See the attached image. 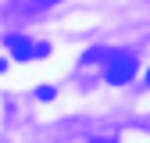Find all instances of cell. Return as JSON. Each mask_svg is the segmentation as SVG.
<instances>
[{
    "label": "cell",
    "mask_w": 150,
    "mask_h": 143,
    "mask_svg": "<svg viewBox=\"0 0 150 143\" xmlns=\"http://www.w3.org/2000/svg\"><path fill=\"white\" fill-rule=\"evenodd\" d=\"M104 75H107V82H115V86L129 82L136 75V57L129 50H111L107 54V64H104Z\"/></svg>",
    "instance_id": "obj_1"
},
{
    "label": "cell",
    "mask_w": 150,
    "mask_h": 143,
    "mask_svg": "<svg viewBox=\"0 0 150 143\" xmlns=\"http://www.w3.org/2000/svg\"><path fill=\"white\" fill-rule=\"evenodd\" d=\"M7 47L18 61H32V57H47L50 54V43H40V47H29V40H22V36H7Z\"/></svg>",
    "instance_id": "obj_2"
},
{
    "label": "cell",
    "mask_w": 150,
    "mask_h": 143,
    "mask_svg": "<svg viewBox=\"0 0 150 143\" xmlns=\"http://www.w3.org/2000/svg\"><path fill=\"white\" fill-rule=\"evenodd\" d=\"M50 4H57V0H25L29 11H40V7H50Z\"/></svg>",
    "instance_id": "obj_3"
},
{
    "label": "cell",
    "mask_w": 150,
    "mask_h": 143,
    "mask_svg": "<svg viewBox=\"0 0 150 143\" xmlns=\"http://www.w3.org/2000/svg\"><path fill=\"white\" fill-rule=\"evenodd\" d=\"M54 93H57L54 86H43V89H36V97H40V100H54Z\"/></svg>",
    "instance_id": "obj_4"
},
{
    "label": "cell",
    "mask_w": 150,
    "mask_h": 143,
    "mask_svg": "<svg viewBox=\"0 0 150 143\" xmlns=\"http://www.w3.org/2000/svg\"><path fill=\"white\" fill-rule=\"evenodd\" d=\"M4 68H7V61H4V57H0V72H4Z\"/></svg>",
    "instance_id": "obj_5"
},
{
    "label": "cell",
    "mask_w": 150,
    "mask_h": 143,
    "mask_svg": "<svg viewBox=\"0 0 150 143\" xmlns=\"http://www.w3.org/2000/svg\"><path fill=\"white\" fill-rule=\"evenodd\" d=\"M146 86H150V72H146Z\"/></svg>",
    "instance_id": "obj_6"
}]
</instances>
